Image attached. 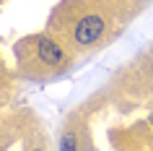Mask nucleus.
<instances>
[{"label": "nucleus", "mask_w": 153, "mask_h": 151, "mask_svg": "<svg viewBox=\"0 0 153 151\" xmlns=\"http://www.w3.org/2000/svg\"><path fill=\"white\" fill-rule=\"evenodd\" d=\"M104 18L96 16V13H86V16L78 21V26L73 29V42L78 44V47H91V44H96L101 37H104Z\"/></svg>", "instance_id": "obj_1"}, {"label": "nucleus", "mask_w": 153, "mask_h": 151, "mask_svg": "<svg viewBox=\"0 0 153 151\" xmlns=\"http://www.w3.org/2000/svg\"><path fill=\"white\" fill-rule=\"evenodd\" d=\"M36 57L44 65H62L65 63V50L62 44L52 37H36Z\"/></svg>", "instance_id": "obj_2"}, {"label": "nucleus", "mask_w": 153, "mask_h": 151, "mask_svg": "<svg viewBox=\"0 0 153 151\" xmlns=\"http://www.w3.org/2000/svg\"><path fill=\"white\" fill-rule=\"evenodd\" d=\"M60 151H81V141L75 130H65L60 138Z\"/></svg>", "instance_id": "obj_3"}, {"label": "nucleus", "mask_w": 153, "mask_h": 151, "mask_svg": "<svg viewBox=\"0 0 153 151\" xmlns=\"http://www.w3.org/2000/svg\"><path fill=\"white\" fill-rule=\"evenodd\" d=\"M137 3H140V5H145V3H151V0H137Z\"/></svg>", "instance_id": "obj_4"}, {"label": "nucleus", "mask_w": 153, "mask_h": 151, "mask_svg": "<svg viewBox=\"0 0 153 151\" xmlns=\"http://www.w3.org/2000/svg\"><path fill=\"white\" fill-rule=\"evenodd\" d=\"M34 151H44V149H34Z\"/></svg>", "instance_id": "obj_5"}]
</instances>
